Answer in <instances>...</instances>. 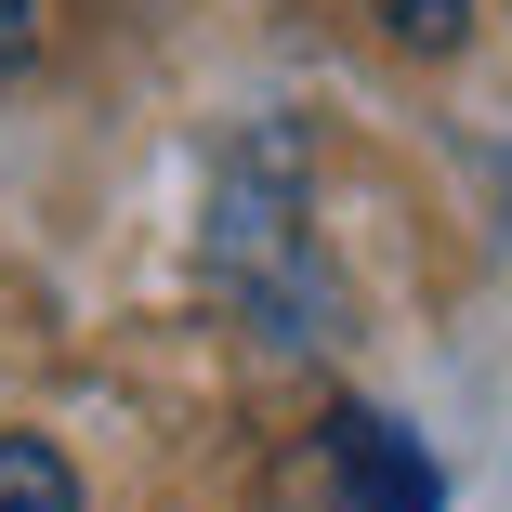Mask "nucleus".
I'll return each mask as SVG.
<instances>
[{
  "label": "nucleus",
  "mask_w": 512,
  "mask_h": 512,
  "mask_svg": "<svg viewBox=\"0 0 512 512\" xmlns=\"http://www.w3.org/2000/svg\"><path fill=\"white\" fill-rule=\"evenodd\" d=\"M211 263L276 302V316H316V263H302V132H250L224 158V197H211Z\"/></svg>",
  "instance_id": "nucleus-1"
},
{
  "label": "nucleus",
  "mask_w": 512,
  "mask_h": 512,
  "mask_svg": "<svg viewBox=\"0 0 512 512\" xmlns=\"http://www.w3.org/2000/svg\"><path fill=\"white\" fill-rule=\"evenodd\" d=\"M329 512H447V473H434V447L407 421L342 407L329 421Z\"/></svg>",
  "instance_id": "nucleus-2"
},
{
  "label": "nucleus",
  "mask_w": 512,
  "mask_h": 512,
  "mask_svg": "<svg viewBox=\"0 0 512 512\" xmlns=\"http://www.w3.org/2000/svg\"><path fill=\"white\" fill-rule=\"evenodd\" d=\"M0 512H79V473H66V447H40V434H0Z\"/></svg>",
  "instance_id": "nucleus-3"
},
{
  "label": "nucleus",
  "mask_w": 512,
  "mask_h": 512,
  "mask_svg": "<svg viewBox=\"0 0 512 512\" xmlns=\"http://www.w3.org/2000/svg\"><path fill=\"white\" fill-rule=\"evenodd\" d=\"M368 14H381V40H407V53H460L473 0H368Z\"/></svg>",
  "instance_id": "nucleus-4"
},
{
  "label": "nucleus",
  "mask_w": 512,
  "mask_h": 512,
  "mask_svg": "<svg viewBox=\"0 0 512 512\" xmlns=\"http://www.w3.org/2000/svg\"><path fill=\"white\" fill-rule=\"evenodd\" d=\"M27 53H40V0H0V79H14Z\"/></svg>",
  "instance_id": "nucleus-5"
}]
</instances>
